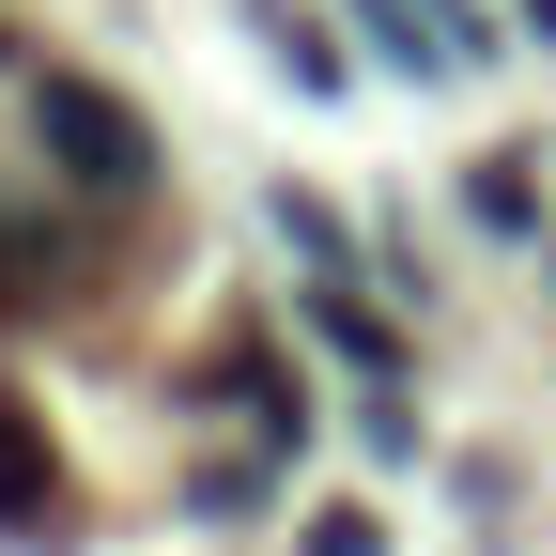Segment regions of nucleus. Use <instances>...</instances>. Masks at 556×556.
I'll return each instance as SVG.
<instances>
[{
	"label": "nucleus",
	"mask_w": 556,
	"mask_h": 556,
	"mask_svg": "<svg viewBox=\"0 0 556 556\" xmlns=\"http://www.w3.org/2000/svg\"><path fill=\"white\" fill-rule=\"evenodd\" d=\"M62 526H78V495H62V448H47V417L31 402H0V541H62Z\"/></svg>",
	"instance_id": "2"
},
{
	"label": "nucleus",
	"mask_w": 556,
	"mask_h": 556,
	"mask_svg": "<svg viewBox=\"0 0 556 556\" xmlns=\"http://www.w3.org/2000/svg\"><path fill=\"white\" fill-rule=\"evenodd\" d=\"M31 124H47V155L78 170V186H155V124H139L124 93H93V78H31Z\"/></svg>",
	"instance_id": "1"
},
{
	"label": "nucleus",
	"mask_w": 556,
	"mask_h": 556,
	"mask_svg": "<svg viewBox=\"0 0 556 556\" xmlns=\"http://www.w3.org/2000/svg\"><path fill=\"white\" fill-rule=\"evenodd\" d=\"M309 325H325L371 387H402V325H387V309H356V278H325V294H309Z\"/></svg>",
	"instance_id": "3"
},
{
	"label": "nucleus",
	"mask_w": 556,
	"mask_h": 556,
	"mask_svg": "<svg viewBox=\"0 0 556 556\" xmlns=\"http://www.w3.org/2000/svg\"><path fill=\"white\" fill-rule=\"evenodd\" d=\"M263 31H278V62H294V78H309V93H325V78H340V62H325V31H309V16H294V0H263Z\"/></svg>",
	"instance_id": "4"
},
{
	"label": "nucleus",
	"mask_w": 556,
	"mask_h": 556,
	"mask_svg": "<svg viewBox=\"0 0 556 556\" xmlns=\"http://www.w3.org/2000/svg\"><path fill=\"white\" fill-rule=\"evenodd\" d=\"M526 31H556V0H526Z\"/></svg>",
	"instance_id": "5"
}]
</instances>
